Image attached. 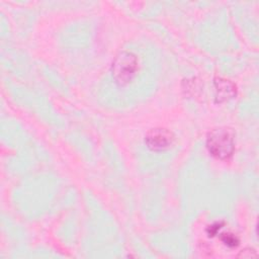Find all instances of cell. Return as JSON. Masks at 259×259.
<instances>
[{
    "instance_id": "5",
    "label": "cell",
    "mask_w": 259,
    "mask_h": 259,
    "mask_svg": "<svg viewBox=\"0 0 259 259\" xmlns=\"http://www.w3.org/2000/svg\"><path fill=\"white\" fill-rule=\"evenodd\" d=\"M221 240L229 247H236L239 244V239L234 234H223L221 237Z\"/></svg>"
},
{
    "instance_id": "3",
    "label": "cell",
    "mask_w": 259,
    "mask_h": 259,
    "mask_svg": "<svg viewBox=\"0 0 259 259\" xmlns=\"http://www.w3.org/2000/svg\"><path fill=\"white\" fill-rule=\"evenodd\" d=\"M173 133L163 127L152 128L145 136V144L150 150L155 152L167 150L173 144Z\"/></svg>"
},
{
    "instance_id": "4",
    "label": "cell",
    "mask_w": 259,
    "mask_h": 259,
    "mask_svg": "<svg viewBox=\"0 0 259 259\" xmlns=\"http://www.w3.org/2000/svg\"><path fill=\"white\" fill-rule=\"evenodd\" d=\"M213 84L218 102L228 101L236 95V86L232 81L225 78H215Z\"/></svg>"
},
{
    "instance_id": "1",
    "label": "cell",
    "mask_w": 259,
    "mask_h": 259,
    "mask_svg": "<svg viewBox=\"0 0 259 259\" xmlns=\"http://www.w3.org/2000/svg\"><path fill=\"white\" fill-rule=\"evenodd\" d=\"M206 147L208 152L217 159H229L235 150V139L233 132L227 127L212 130L207 135Z\"/></svg>"
},
{
    "instance_id": "2",
    "label": "cell",
    "mask_w": 259,
    "mask_h": 259,
    "mask_svg": "<svg viewBox=\"0 0 259 259\" xmlns=\"http://www.w3.org/2000/svg\"><path fill=\"white\" fill-rule=\"evenodd\" d=\"M138 68L139 62L137 56L132 52L122 51L113 59L111 75L117 85L125 86L136 77Z\"/></svg>"
}]
</instances>
